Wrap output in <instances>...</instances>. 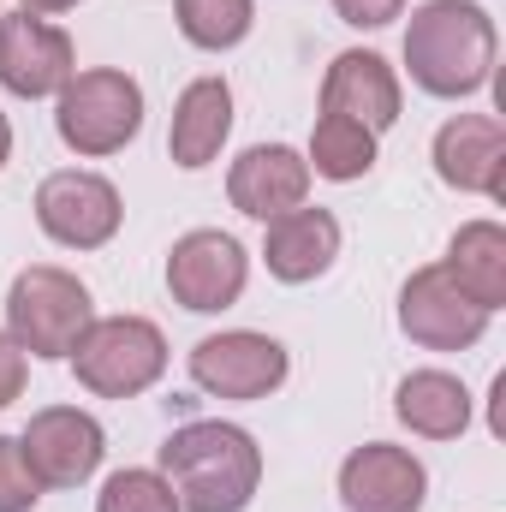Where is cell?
Listing matches in <instances>:
<instances>
[{"label": "cell", "mask_w": 506, "mask_h": 512, "mask_svg": "<svg viewBox=\"0 0 506 512\" xmlns=\"http://www.w3.org/2000/svg\"><path fill=\"white\" fill-rule=\"evenodd\" d=\"M161 477L173 483L179 512H245L262 483V447L239 423L203 417L161 441Z\"/></svg>", "instance_id": "cell-1"}, {"label": "cell", "mask_w": 506, "mask_h": 512, "mask_svg": "<svg viewBox=\"0 0 506 512\" xmlns=\"http://www.w3.org/2000/svg\"><path fill=\"white\" fill-rule=\"evenodd\" d=\"M447 274L495 316L506 304V227L501 221H465V227L453 233Z\"/></svg>", "instance_id": "cell-19"}, {"label": "cell", "mask_w": 506, "mask_h": 512, "mask_svg": "<svg viewBox=\"0 0 506 512\" xmlns=\"http://www.w3.org/2000/svg\"><path fill=\"white\" fill-rule=\"evenodd\" d=\"M376 167V131L352 126V120H340V114H322L316 131H310V173H322V179H364Z\"/></svg>", "instance_id": "cell-20"}, {"label": "cell", "mask_w": 506, "mask_h": 512, "mask_svg": "<svg viewBox=\"0 0 506 512\" xmlns=\"http://www.w3.org/2000/svg\"><path fill=\"white\" fill-rule=\"evenodd\" d=\"M405 66L429 96H477L495 72V18L477 0H429L411 12Z\"/></svg>", "instance_id": "cell-2"}, {"label": "cell", "mask_w": 506, "mask_h": 512, "mask_svg": "<svg viewBox=\"0 0 506 512\" xmlns=\"http://www.w3.org/2000/svg\"><path fill=\"white\" fill-rule=\"evenodd\" d=\"M18 447H24V459H30V471H36L42 489H78L84 477H96V465L108 453V435H102V423L90 411L48 405V411H36L24 423Z\"/></svg>", "instance_id": "cell-8"}, {"label": "cell", "mask_w": 506, "mask_h": 512, "mask_svg": "<svg viewBox=\"0 0 506 512\" xmlns=\"http://www.w3.org/2000/svg\"><path fill=\"white\" fill-rule=\"evenodd\" d=\"M90 322H96V310H90L84 280L54 262L24 268L6 292V334L30 358H72V346L84 340Z\"/></svg>", "instance_id": "cell-3"}, {"label": "cell", "mask_w": 506, "mask_h": 512, "mask_svg": "<svg viewBox=\"0 0 506 512\" xmlns=\"http://www.w3.org/2000/svg\"><path fill=\"white\" fill-rule=\"evenodd\" d=\"M334 12L346 24H358V30H381V24H393L405 12V0H334Z\"/></svg>", "instance_id": "cell-24"}, {"label": "cell", "mask_w": 506, "mask_h": 512, "mask_svg": "<svg viewBox=\"0 0 506 512\" xmlns=\"http://www.w3.org/2000/svg\"><path fill=\"white\" fill-rule=\"evenodd\" d=\"M393 411H399V423L411 435H429V441H453V435L471 429V393H465L459 376H447V370L405 376L399 393H393Z\"/></svg>", "instance_id": "cell-18"}, {"label": "cell", "mask_w": 506, "mask_h": 512, "mask_svg": "<svg viewBox=\"0 0 506 512\" xmlns=\"http://www.w3.org/2000/svg\"><path fill=\"white\" fill-rule=\"evenodd\" d=\"M245 280H251V256H245V245H239L233 233L203 227V233H185V239L167 251V286H173V298H179L185 310H197V316L239 304Z\"/></svg>", "instance_id": "cell-9"}, {"label": "cell", "mask_w": 506, "mask_h": 512, "mask_svg": "<svg viewBox=\"0 0 506 512\" xmlns=\"http://www.w3.org/2000/svg\"><path fill=\"white\" fill-rule=\"evenodd\" d=\"M191 382L215 399H268L286 382V346L268 334H251V328L209 334L191 352Z\"/></svg>", "instance_id": "cell-10"}, {"label": "cell", "mask_w": 506, "mask_h": 512, "mask_svg": "<svg viewBox=\"0 0 506 512\" xmlns=\"http://www.w3.org/2000/svg\"><path fill=\"white\" fill-rule=\"evenodd\" d=\"M54 126L66 137V149L78 155H114L143 131V90L137 78L96 66V72H72L54 108Z\"/></svg>", "instance_id": "cell-4"}, {"label": "cell", "mask_w": 506, "mask_h": 512, "mask_svg": "<svg viewBox=\"0 0 506 512\" xmlns=\"http://www.w3.org/2000/svg\"><path fill=\"white\" fill-rule=\"evenodd\" d=\"M399 328H405L417 346H429V352H465V346L483 340L489 310L447 274V262H429V268H417V274L405 280V292H399Z\"/></svg>", "instance_id": "cell-6"}, {"label": "cell", "mask_w": 506, "mask_h": 512, "mask_svg": "<svg viewBox=\"0 0 506 512\" xmlns=\"http://www.w3.org/2000/svg\"><path fill=\"white\" fill-rule=\"evenodd\" d=\"M72 370H78V382L90 387V393H102V399H131V393L161 382L167 340L143 316H102L72 346Z\"/></svg>", "instance_id": "cell-5"}, {"label": "cell", "mask_w": 506, "mask_h": 512, "mask_svg": "<svg viewBox=\"0 0 506 512\" xmlns=\"http://www.w3.org/2000/svg\"><path fill=\"white\" fill-rule=\"evenodd\" d=\"M423 489H429V471L405 447H387V441L358 447L340 465V495L352 512H417Z\"/></svg>", "instance_id": "cell-15"}, {"label": "cell", "mask_w": 506, "mask_h": 512, "mask_svg": "<svg viewBox=\"0 0 506 512\" xmlns=\"http://www.w3.org/2000/svg\"><path fill=\"white\" fill-rule=\"evenodd\" d=\"M251 18H256V0H179V36L191 48H239L251 36Z\"/></svg>", "instance_id": "cell-21"}, {"label": "cell", "mask_w": 506, "mask_h": 512, "mask_svg": "<svg viewBox=\"0 0 506 512\" xmlns=\"http://www.w3.org/2000/svg\"><path fill=\"white\" fill-rule=\"evenodd\" d=\"M120 191L102 179V173H84V167H66V173H48L42 191H36V221L54 245L66 251H96L120 233Z\"/></svg>", "instance_id": "cell-7"}, {"label": "cell", "mask_w": 506, "mask_h": 512, "mask_svg": "<svg viewBox=\"0 0 506 512\" xmlns=\"http://www.w3.org/2000/svg\"><path fill=\"white\" fill-rule=\"evenodd\" d=\"M6 155H12V126H6V114H0V167H6Z\"/></svg>", "instance_id": "cell-27"}, {"label": "cell", "mask_w": 506, "mask_h": 512, "mask_svg": "<svg viewBox=\"0 0 506 512\" xmlns=\"http://www.w3.org/2000/svg\"><path fill=\"white\" fill-rule=\"evenodd\" d=\"M227 131H233V90H227V78H197V84H185V96L173 108L167 155L179 167H209L221 155Z\"/></svg>", "instance_id": "cell-17"}, {"label": "cell", "mask_w": 506, "mask_h": 512, "mask_svg": "<svg viewBox=\"0 0 506 512\" xmlns=\"http://www.w3.org/2000/svg\"><path fill=\"white\" fill-rule=\"evenodd\" d=\"M322 114H340L364 131H387L399 120V78L393 66L370 48H346L334 54L328 78H322Z\"/></svg>", "instance_id": "cell-14"}, {"label": "cell", "mask_w": 506, "mask_h": 512, "mask_svg": "<svg viewBox=\"0 0 506 512\" xmlns=\"http://www.w3.org/2000/svg\"><path fill=\"white\" fill-rule=\"evenodd\" d=\"M227 197H233L239 215L274 221V215H286V209H298L310 197V161L298 149H286V143H256L233 161Z\"/></svg>", "instance_id": "cell-13"}, {"label": "cell", "mask_w": 506, "mask_h": 512, "mask_svg": "<svg viewBox=\"0 0 506 512\" xmlns=\"http://www.w3.org/2000/svg\"><path fill=\"white\" fill-rule=\"evenodd\" d=\"M36 495H42V483H36V471L24 459V447L12 435H0V512H30Z\"/></svg>", "instance_id": "cell-23"}, {"label": "cell", "mask_w": 506, "mask_h": 512, "mask_svg": "<svg viewBox=\"0 0 506 512\" xmlns=\"http://www.w3.org/2000/svg\"><path fill=\"white\" fill-rule=\"evenodd\" d=\"M18 393H24V352H18L12 334H0V411H6Z\"/></svg>", "instance_id": "cell-25"}, {"label": "cell", "mask_w": 506, "mask_h": 512, "mask_svg": "<svg viewBox=\"0 0 506 512\" xmlns=\"http://www.w3.org/2000/svg\"><path fill=\"white\" fill-rule=\"evenodd\" d=\"M435 173L453 191L477 197H506V131L495 114H459L435 131Z\"/></svg>", "instance_id": "cell-12"}, {"label": "cell", "mask_w": 506, "mask_h": 512, "mask_svg": "<svg viewBox=\"0 0 506 512\" xmlns=\"http://www.w3.org/2000/svg\"><path fill=\"white\" fill-rule=\"evenodd\" d=\"M96 512H179V495L161 471H114L96 495Z\"/></svg>", "instance_id": "cell-22"}, {"label": "cell", "mask_w": 506, "mask_h": 512, "mask_svg": "<svg viewBox=\"0 0 506 512\" xmlns=\"http://www.w3.org/2000/svg\"><path fill=\"white\" fill-rule=\"evenodd\" d=\"M72 72L78 66H72V36L66 30H54V24H42L30 12L0 18V84L12 96H24V102L54 96V90H66Z\"/></svg>", "instance_id": "cell-11"}, {"label": "cell", "mask_w": 506, "mask_h": 512, "mask_svg": "<svg viewBox=\"0 0 506 512\" xmlns=\"http://www.w3.org/2000/svg\"><path fill=\"white\" fill-rule=\"evenodd\" d=\"M18 6H24V12H72L78 0H18Z\"/></svg>", "instance_id": "cell-26"}, {"label": "cell", "mask_w": 506, "mask_h": 512, "mask_svg": "<svg viewBox=\"0 0 506 512\" xmlns=\"http://www.w3.org/2000/svg\"><path fill=\"white\" fill-rule=\"evenodd\" d=\"M268 227V239H262V262H268V274L274 280H286V286H304V280H316V274H328L334 268V256H340V221L328 215V209H286V215H274V221H262Z\"/></svg>", "instance_id": "cell-16"}]
</instances>
